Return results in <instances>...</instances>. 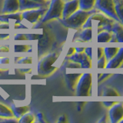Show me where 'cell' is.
<instances>
[{
	"label": "cell",
	"instance_id": "obj_1",
	"mask_svg": "<svg viewBox=\"0 0 123 123\" xmlns=\"http://www.w3.org/2000/svg\"><path fill=\"white\" fill-rule=\"evenodd\" d=\"M97 9H93L90 11H86L79 9L75 11L74 13H72L70 16H68L66 18H59V22L64 26L67 27L69 29H79L82 28L84 23L86 22L88 16L95 12Z\"/></svg>",
	"mask_w": 123,
	"mask_h": 123
},
{
	"label": "cell",
	"instance_id": "obj_2",
	"mask_svg": "<svg viewBox=\"0 0 123 123\" xmlns=\"http://www.w3.org/2000/svg\"><path fill=\"white\" fill-rule=\"evenodd\" d=\"M59 55L56 52H51L47 54L38 61L37 70L38 73L41 75H49L55 70L56 67L54 66Z\"/></svg>",
	"mask_w": 123,
	"mask_h": 123
},
{
	"label": "cell",
	"instance_id": "obj_3",
	"mask_svg": "<svg viewBox=\"0 0 123 123\" xmlns=\"http://www.w3.org/2000/svg\"><path fill=\"white\" fill-rule=\"evenodd\" d=\"M64 2V0H51L47 11L41 18L42 24L51 21L52 19L62 18Z\"/></svg>",
	"mask_w": 123,
	"mask_h": 123
},
{
	"label": "cell",
	"instance_id": "obj_4",
	"mask_svg": "<svg viewBox=\"0 0 123 123\" xmlns=\"http://www.w3.org/2000/svg\"><path fill=\"white\" fill-rule=\"evenodd\" d=\"M92 83V75L90 72L82 73L75 87L76 95L88 96L90 95Z\"/></svg>",
	"mask_w": 123,
	"mask_h": 123
},
{
	"label": "cell",
	"instance_id": "obj_5",
	"mask_svg": "<svg viewBox=\"0 0 123 123\" xmlns=\"http://www.w3.org/2000/svg\"><path fill=\"white\" fill-rule=\"evenodd\" d=\"M94 9L104 13L115 21L120 22L115 12L114 0H96Z\"/></svg>",
	"mask_w": 123,
	"mask_h": 123
},
{
	"label": "cell",
	"instance_id": "obj_6",
	"mask_svg": "<svg viewBox=\"0 0 123 123\" xmlns=\"http://www.w3.org/2000/svg\"><path fill=\"white\" fill-rule=\"evenodd\" d=\"M46 11H47V7H41L37 8V9L22 11V18L24 20L29 22V23L34 24V23H36L38 21L41 20V18L45 15Z\"/></svg>",
	"mask_w": 123,
	"mask_h": 123
},
{
	"label": "cell",
	"instance_id": "obj_7",
	"mask_svg": "<svg viewBox=\"0 0 123 123\" xmlns=\"http://www.w3.org/2000/svg\"><path fill=\"white\" fill-rule=\"evenodd\" d=\"M109 118L111 123L119 122L123 118V102H115L109 108Z\"/></svg>",
	"mask_w": 123,
	"mask_h": 123
},
{
	"label": "cell",
	"instance_id": "obj_8",
	"mask_svg": "<svg viewBox=\"0 0 123 123\" xmlns=\"http://www.w3.org/2000/svg\"><path fill=\"white\" fill-rule=\"evenodd\" d=\"M79 9V0H68L65 1L62 18H66Z\"/></svg>",
	"mask_w": 123,
	"mask_h": 123
},
{
	"label": "cell",
	"instance_id": "obj_9",
	"mask_svg": "<svg viewBox=\"0 0 123 123\" xmlns=\"http://www.w3.org/2000/svg\"><path fill=\"white\" fill-rule=\"evenodd\" d=\"M22 20L23 18L22 12L20 11L13 13H2V15H0V22H6L9 24L12 22H14L15 25H18L21 24Z\"/></svg>",
	"mask_w": 123,
	"mask_h": 123
},
{
	"label": "cell",
	"instance_id": "obj_10",
	"mask_svg": "<svg viewBox=\"0 0 123 123\" xmlns=\"http://www.w3.org/2000/svg\"><path fill=\"white\" fill-rule=\"evenodd\" d=\"M123 62V47L118 49V52L115 54V55L107 62V64L105 65L106 68H117L121 66V65Z\"/></svg>",
	"mask_w": 123,
	"mask_h": 123
},
{
	"label": "cell",
	"instance_id": "obj_11",
	"mask_svg": "<svg viewBox=\"0 0 123 123\" xmlns=\"http://www.w3.org/2000/svg\"><path fill=\"white\" fill-rule=\"evenodd\" d=\"M19 11V0H4L2 13H13Z\"/></svg>",
	"mask_w": 123,
	"mask_h": 123
},
{
	"label": "cell",
	"instance_id": "obj_12",
	"mask_svg": "<svg viewBox=\"0 0 123 123\" xmlns=\"http://www.w3.org/2000/svg\"><path fill=\"white\" fill-rule=\"evenodd\" d=\"M82 73L76 72V73H69L65 75V83H66L68 88L72 91H75L76 85L80 78Z\"/></svg>",
	"mask_w": 123,
	"mask_h": 123
},
{
	"label": "cell",
	"instance_id": "obj_13",
	"mask_svg": "<svg viewBox=\"0 0 123 123\" xmlns=\"http://www.w3.org/2000/svg\"><path fill=\"white\" fill-rule=\"evenodd\" d=\"M41 7H46L41 3L34 2L32 0H19V11L22 12L28 9H37Z\"/></svg>",
	"mask_w": 123,
	"mask_h": 123
},
{
	"label": "cell",
	"instance_id": "obj_14",
	"mask_svg": "<svg viewBox=\"0 0 123 123\" xmlns=\"http://www.w3.org/2000/svg\"><path fill=\"white\" fill-rule=\"evenodd\" d=\"M111 32L113 33L116 42L123 43V25L121 22H115Z\"/></svg>",
	"mask_w": 123,
	"mask_h": 123
},
{
	"label": "cell",
	"instance_id": "obj_15",
	"mask_svg": "<svg viewBox=\"0 0 123 123\" xmlns=\"http://www.w3.org/2000/svg\"><path fill=\"white\" fill-rule=\"evenodd\" d=\"M10 108L13 112L14 117H15L16 118H19L24 114L29 111V110H30V107L29 105L18 107V106H15V105H13V104H12Z\"/></svg>",
	"mask_w": 123,
	"mask_h": 123
},
{
	"label": "cell",
	"instance_id": "obj_16",
	"mask_svg": "<svg viewBox=\"0 0 123 123\" xmlns=\"http://www.w3.org/2000/svg\"><path fill=\"white\" fill-rule=\"evenodd\" d=\"M92 38V29L87 28L82 29V32H80L78 35V41L81 42H90Z\"/></svg>",
	"mask_w": 123,
	"mask_h": 123
},
{
	"label": "cell",
	"instance_id": "obj_17",
	"mask_svg": "<svg viewBox=\"0 0 123 123\" xmlns=\"http://www.w3.org/2000/svg\"><path fill=\"white\" fill-rule=\"evenodd\" d=\"M111 37H112V32L108 30H102L98 32L97 35V42H109Z\"/></svg>",
	"mask_w": 123,
	"mask_h": 123
},
{
	"label": "cell",
	"instance_id": "obj_18",
	"mask_svg": "<svg viewBox=\"0 0 123 123\" xmlns=\"http://www.w3.org/2000/svg\"><path fill=\"white\" fill-rule=\"evenodd\" d=\"M96 0H79V9L86 11H90L95 8Z\"/></svg>",
	"mask_w": 123,
	"mask_h": 123
},
{
	"label": "cell",
	"instance_id": "obj_19",
	"mask_svg": "<svg viewBox=\"0 0 123 123\" xmlns=\"http://www.w3.org/2000/svg\"><path fill=\"white\" fill-rule=\"evenodd\" d=\"M0 117L1 118H14V115L10 107H8L2 103H0Z\"/></svg>",
	"mask_w": 123,
	"mask_h": 123
},
{
	"label": "cell",
	"instance_id": "obj_20",
	"mask_svg": "<svg viewBox=\"0 0 123 123\" xmlns=\"http://www.w3.org/2000/svg\"><path fill=\"white\" fill-rule=\"evenodd\" d=\"M118 47H105V48H103L104 50V55H105V59L107 61L110 60L115 55L118 51Z\"/></svg>",
	"mask_w": 123,
	"mask_h": 123
},
{
	"label": "cell",
	"instance_id": "obj_21",
	"mask_svg": "<svg viewBox=\"0 0 123 123\" xmlns=\"http://www.w3.org/2000/svg\"><path fill=\"white\" fill-rule=\"evenodd\" d=\"M115 2V9L118 18L120 20V22L123 25V6L122 0H114Z\"/></svg>",
	"mask_w": 123,
	"mask_h": 123
},
{
	"label": "cell",
	"instance_id": "obj_22",
	"mask_svg": "<svg viewBox=\"0 0 123 123\" xmlns=\"http://www.w3.org/2000/svg\"><path fill=\"white\" fill-rule=\"evenodd\" d=\"M88 55L85 52H75L73 55L68 56V59L72 62H75L81 63L82 62V60Z\"/></svg>",
	"mask_w": 123,
	"mask_h": 123
},
{
	"label": "cell",
	"instance_id": "obj_23",
	"mask_svg": "<svg viewBox=\"0 0 123 123\" xmlns=\"http://www.w3.org/2000/svg\"><path fill=\"white\" fill-rule=\"evenodd\" d=\"M35 118L36 117L32 113L28 111L19 118L18 122L19 123H32L33 122H35Z\"/></svg>",
	"mask_w": 123,
	"mask_h": 123
},
{
	"label": "cell",
	"instance_id": "obj_24",
	"mask_svg": "<svg viewBox=\"0 0 123 123\" xmlns=\"http://www.w3.org/2000/svg\"><path fill=\"white\" fill-rule=\"evenodd\" d=\"M102 95L105 96H118V92L114 88L110 86H106L103 90Z\"/></svg>",
	"mask_w": 123,
	"mask_h": 123
},
{
	"label": "cell",
	"instance_id": "obj_25",
	"mask_svg": "<svg viewBox=\"0 0 123 123\" xmlns=\"http://www.w3.org/2000/svg\"><path fill=\"white\" fill-rule=\"evenodd\" d=\"M31 49V46L26 45H14L15 52H26Z\"/></svg>",
	"mask_w": 123,
	"mask_h": 123
},
{
	"label": "cell",
	"instance_id": "obj_26",
	"mask_svg": "<svg viewBox=\"0 0 123 123\" xmlns=\"http://www.w3.org/2000/svg\"><path fill=\"white\" fill-rule=\"evenodd\" d=\"M81 68H91L92 67V59L89 57H86L80 63Z\"/></svg>",
	"mask_w": 123,
	"mask_h": 123
},
{
	"label": "cell",
	"instance_id": "obj_27",
	"mask_svg": "<svg viewBox=\"0 0 123 123\" xmlns=\"http://www.w3.org/2000/svg\"><path fill=\"white\" fill-rule=\"evenodd\" d=\"M106 64H107V60L105 59V55H102L101 58L98 59V62H97V68H105Z\"/></svg>",
	"mask_w": 123,
	"mask_h": 123
},
{
	"label": "cell",
	"instance_id": "obj_28",
	"mask_svg": "<svg viewBox=\"0 0 123 123\" xmlns=\"http://www.w3.org/2000/svg\"><path fill=\"white\" fill-rule=\"evenodd\" d=\"M32 62V57L30 56H27V57H23L19 59V60L18 61V64H31Z\"/></svg>",
	"mask_w": 123,
	"mask_h": 123
},
{
	"label": "cell",
	"instance_id": "obj_29",
	"mask_svg": "<svg viewBox=\"0 0 123 123\" xmlns=\"http://www.w3.org/2000/svg\"><path fill=\"white\" fill-rule=\"evenodd\" d=\"M27 39H28V38H27V36L25 34L19 33V34H16L14 36L15 41H16V40H27Z\"/></svg>",
	"mask_w": 123,
	"mask_h": 123
},
{
	"label": "cell",
	"instance_id": "obj_30",
	"mask_svg": "<svg viewBox=\"0 0 123 123\" xmlns=\"http://www.w3.org/2000/svg\"><path fill=\"white\" fill-rule=\"evenodd\" d=\"M67 67L69 68H81V65L78 62H70Z\"/></svg>",
	"mask_w": 123,
	"mask_h": 123
},
{
	"label": "cell",
	"instance_id": "obj_31",
	"mask_svg": "<svg viewBox=\"0 0 123 123\" xmlns=\"http://www.w3.org/2000/svg\"><path fill=\"white\" fill-rule=\"evenodd\" d=\"M84 52L86 54V55L90 58L92 59V48L91 47H87V48H85L84 50Z\"/></svg>",
	"mask_w": 123,
	"mask_h": 123
},
{
	"label": "cell",
	"instance_id": "obj_32",
	"mask_svg": "<svg viewBox=\"0 0 123 123\" xmlns=\"http://www.w3.org/2000/svg\"><path fill=\"white\" fill-rule=\"evenodd\" d=\"M111 75V73H103V74H101V75H100V77H99L98 79V82H102L104 79H107L108 77H109Z\"/></svg>",
	"mask_w": 123,
	"mask_h": 123
},
{
	"label": "cell",
	"instance_id": "obj_33",
	"mask_svg": "<svg viewBox=\"0 0 123 123\" xmlns=\"http://www.w3.org/2000/svg\"><path fill=\"white\" fill-rule=\"evenodd\" d=\"M36 118L38 119V122H42V123H45L46 121L45 120L44 116H43V114L41 113V112H38L36 115Z\"/></svg>",
	"mask_w": 123,
	"mask_h": 123
},
{
	"label": "cell",
	"instance_id": "obj_34",
	"mask_svg": "<svg viewBox=\"0 0 123 123\" xmlns=\"http://www.w3.org/2000/svg\"><path fill=\"white\" fill-rule=\"evenodd\" d=\"M9 59L7 57H1L0 58V65H5V64H9Z\"/></svg>",
	"mask_w": 123,
	"mask_h": 123
},
{
	"label": "cell",
	"instance_id": "obj_35",
	"mask_svg": "<svg viewBox=\"0 0 123 123\" xmlns=\"http://www.w3.org/2000/svg\"><path fill=\"white\" fill-rule=\"evenodd\" d=\"M68 122L67 117H66V115H61V116L59 118V119H58V121H57V122H59V123H65V122Z\"/></svg>",
	"mask_w": 123,
	"mask_h": 123
},
{
	"label": "cell",
	"instance_id": "obj_36",
	"mask_svg": "<svg viewBox=\"0 0 123 123\" xmlns=\"http://www.w3.org/2000/svg\"><path fill=\"white\" fill-rule=\"evenodd\" d=\"M102 55H104V50H103V48L98 47L97 49V58H98V59H99V58H101Z\"/></svg>",
	"mask_w": 123,
	"mask_h": 123
},
{
	"label": "cell",
	"instance_id": "obj_37",
	"mask_svg": "<svg viewBox=\"0 0 123 123\" xmlns=\"http://www.w3.org/2000/svg\"><path fill=\"white\" fill-rule=\"evenodd\" d=\"M9 51V47L8 45L0 46V52H8Z\"/></svg>",
	"mask_w": 123,
	"mask_h": 123
},
{
	"label": "cell",
	"instance_id": "obj_38",
	"mask_svg": "<svg viewBox=\"0 0 123 123\" xmlns=\"http://www.w3.org/2000/svg\"><path fill=\"white\" fill-rule=\"evenodd\" d=\"M10 28L9 23H6V22H2L0 24V29H9Z\"/></svg>",
	"mask_w": 123,
	"mask_h": 123
},
{
	"label": "cell",
	"instance_id": "obj_39",
	"mask_svg": "<svg viewBox=\"0 0 123 123\" xmlns=\"http://www.w3.org/2000/svg\"><path fill=\"white\" fill-rule=\"evenodd\" d=\"M34 2H38V3H41L42 5H44L45 6L48 7L47 6L49 5V2L47 1V0H32Z\"/></svg>",
	"mask_w": 123,
	"mask_h": 123
},
{
	"label": "cell",
	"instance_id": "obj_40",
	"mask_svg": "<svg viewBox=\"0 0 123 123\" xmlns=\"http://www.w3.org/2000/svg\"><path fill=\"white\" fill-rule=\"evenodd\" d=\"M75 52V48H73V47H71V48H69L68 49V52H67V56H70L72 55H73Z\"/></svg>",
	"mask_w": 123,
	"mask_h": 123
},
{
	"label": "cell",
	"instance_id": "obj_41",
	"mask_svg": "<svg viewBox=\"0 0 123 123\" xmlns=\"http://www.w3.org/2000/svg\"><path fill=\"white\" fill-rule=\"evenodd\" d=\"M115 103V102H103L104 105H105V107H107V108H110L111 106H112Z\"/></svg>",
	"mask_w": 123,
	"mask_h": 123
},
{
	"label": "cell",
	"instance_id": "obj_42",
	"mask_svg": "<svg viewBox=\"0 0 123 123\" xmlns=\"http://www.w3.org/2000/svg\"><path fill=\"white\" fill-rule=\"evenodd\" d=\"M75 52H84L85 48L84 47H76L75 48Z\"/></svg>",
	"mask_w": 123,
	"mask_h": 123
},
{
	"label": "cell",
	"instance_id": "obj_43",
	"mask_svg": "<svg viewBox=\"0 0 123 123\" xmlns=\"http://www.w3.org/2000/svg\"><path fill=\"white\" fill-rule=\"evenodd\" d=\"M107 118H108V117H107V115H104V116L98 121V122H108Z\"/></svg>",
	"mask_w": 123,
	"mask_h": 123
},
{
	"label": "cell",
	"instance_id": "obj_44",
	"mask_svg": "<svg viewBox=\"0 0 123 123\" xmlns=\"http://www.w3.org/2000/svg\"><path fill=\"white\" fill-rule=\"evenodd\" d=\"M83 104H84V102H79L78 103V105H77V109H78L79 111H81V110H82V107L83 106Z\"/></svg>",
	"mask_w": 123,
	"mask_h": 123
},
{
	"label": "cell",
	"instance_id": "obj_45",
	"mask_svg": "<svg viewBox=\"0 0 123 123\" xmlns=\"http://www.w3.org/2000/svg\"><path fill=\"white\" fill-rule=\"evenodd\" d=\"M9 36V34H0V39H4Z\"/></svg>",
	"mask_w": 123,
	"mask_h": 123
},
{
	"label": "cell",
	"instance_id": "obj_46",
	"mask_svg": "<svg viewBox=\"0 0 123 123\" xmlns=\"http://www.w3.org/2000/svg\"><path fill=\"white\" fill-rule=\"evenodd\" d=\"M19 71L20 72H30L31 71V69L29 68H28V69H25V68H22V69H19Z\"/></svg>",
	"mask_w": 123,
	"mask_h": 123
},
{
	"label": "cell",
	"instance_id": "obj_47",
	"mask_svg": "<svg viewBox=\"0 0 123 123\" xmlns=\"http://www.w3.org/2000/svg\"><path fill=\"white\" fill-rule=\"evenodd\" d=\"M121 122V123H123V118L122 119V120L120 121V122Z\"/></svg>",
	"mask_w": 123,
	"mask_h": 123
},
{
	"label": "cell",
	"instance_id": "obj_48",
	"mask_svg": "<svg viewBox=\"0 0 123 123\" xmlns=\"http://www.w3.org/2000/svg\"><path fill=\"white\" fill-rule=\"evenodd\" d=\"M2 70H1V69H0V74L2 73Z\"/></svg>",
	"mask_w": 123,
	"mask_h": 123
},
{
	"label": "cell",
	"instance_id": "obj_49",
	"mask_svg": "<svg viewBox=\"0 0 123 123\" xmlns=\"http://www.w3.org/2000/svg\"><path fill=\"white\" fill-rule=\"evenodd\" d=\"M122 6H123V0H122Z\"/></svg>",
	"mask_w": 123,
	"mask_h": 123
},
{
	"label": "cell",
	"instance_id": "obj_50",
	"mask_svg": "<svg viewBox=\"0 0 123 123\" xmlns=\"http://www.w3.org/2000/svg\"><path fill=\"white\" fill-rule=\"evenodd\" d=\"M64 1H68V0H64Z\"/></svg>",
	"mask_w": 123,
	"mask_h": 123
},
{
	"label": "cell",
	"instance_id": "obj_51",
	"mask_svg": "<svg viewBox=\"0 0 123 123\" xmlns=\"http://www.w3.org/2000/svg\"><path fill=\"white\" fill-rule=\"evenodd\" d=\"M47 1H49V0H47Z\"/></svg>",
	"mask_w": 123,
	"mask_h": 123
}]
</instances>
